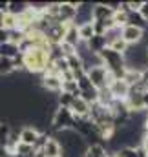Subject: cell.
Returning a JSON list of instances; mask_svg holds the SVG:
<instances>
[{"mask_svg":"<svg viewBox=\"0 0 148 157\" xmlns=\"http://www.w3.org/2000/svg\"><path fill=\"white\" fill-rule=\"evenodd\" d=\"M49 64H51L49 49L35 48V49H29L24 53V68L29 73H46Z\"/></svg>","mask_w":148,"mask_h":157,"instance_id":"cell-1","label":"cell"},{"mask_svg":"<svg viewBox=\"0 0 148 157\" xmlns=\"http://www.w3.org/2000/svg\"><path fill=\"white\" fill-rule=\"evenodd\" d=\"M101 59H103V64L106 66V70L110 71L115 78H123L124 73H126V59L123 53H117L113 51L111 48H106L103 49L101 53Z\"/></svg>","mask_w":148,"mask_h":157,"instance_id":"cell-2","label":"cell"},{"mask_svg":"<svg viewBox=\"0 0 148 157\" xmlns=\"http://www.w3.org/2000/svg\"><path fill=\"white\" fill-rule=\"evenodd\" d=\"M75 126V113L70 108H59L51 117V130L62 132V130H73Z\"/></svg>","mask_w":148,"mask_h":157,"instance_id":"cell-3","label":"cell"},{"mask_svg":"<svg viewBox=\"0 0 148 157\" xmlns=\"http://www.w3.org/2000/svg\"><path fill=\"white\" fill-rule=\"evenodd\" d=\"M121 37L128 46H137L145 39V29H139V28H134V26H124Z\"/></svg>","mask_w":148,"mask_h":157,"instance_id":"cell-4","label":"cell"},{"mask_svg":"<svg viewBox=\"0 0 148 157\" xmlns=\"http://www.w3.org/2000/svg\"><path fill=\"white\" fill-rule=\"evenodd\" d=\"M93 6L95 4H88V2H80L79 4V7H77V18H75L77 26L93 22Z\"/></svg>","mask_w":148,"mask_h":157,"instance_id":"cell-5","label":"cell"},{"mask_svg":"<svg viewBox=\"0 0 148 157\" xmlns=\"http://www.w3.org/2000/svg\"><path fill=\"white\" fill-rule=\"evenodd\" d=\"M110 90H111V93H113V97H115L117 101H126V97H128L130 91H132L130 84H128L124 78H115L110 84Z\"/></svg>","mask_w":148,"mask_h":157,"instance_id":"cell-6","label":"cell"},{"mask_svg":"<svg viewBox=\"0 0 148 157\" xmlns=\"http://www.w3.org/2000/svg\"><path fill=\"white\" fill-rule=\"evenodd\" d=\"M143 95H145V91H139V90H134V88H132L130 95H128V97H126V101H124L130 112H143V110H145Z\"/></svg>","mask_w":148,"mask_h":157,"instance_id":"cell-7","label":"cell"},{"mask_svg":"<svg viewBox=\"0 0 148 157\" xmlns=\"http://www.w3.org/2000/svg\"><path fill=\"white\" fill-rule=\"evenodd\" d=\"M115 11L111 9L106 2H99L93 6V22H104V20H110L113 18Z\"/></svg>","mask_w":148,"mask_h":157,"instance_id":"cell-8","label":"cell"},{"mask_svg":"<svg viewBox=\"0 0 148 157\" xmlns=\"http://www.w3.org/2000/svg\"><path fill=\"white\" fill-rule=\"evenodd\" d=\"M40 130H37L35 126H24L20 128V143L22 144H28V146H35L37 139L40 137Z\"/></svg>","mask_w":148,"mask_h":157,"instance_id":"cell-9","label":"cell"},{"mask_svg":"<svg viewBox=\"0 0 148 157\" xmlns=\"http://www.w3.org/2000/svg\"><path fill=\"white\" fill-rule=\"evenodd\" d=\"M44 157H62L64 154V148H62V144L57 141V137H49L48 139V144L44 146Z\"/></svg>","mask_w":148,"mask_h":157,"instance_id":"cell-10","label":"cell"},{"mask_svg":"<svg viewBox=\"0 0 148 157\" xmlns=\"http://www.w3.org/2000/svg\"><path fill=\"white\" fill-rule=\"evenodd\" d=\"M62 84L64 80L60 75H44L42 77V86L48 90V91H62Z\"/></svg>","mask_w":148,"mask_h":157,"instance_id":"cell-11","label":"cell"},{"mask_svg":"<svg viewBox=\"0 0 148 157\" xmlns=\"http://www.w3.org/2000/svg\"><path fill=\"white\" fill-rule=\"evenodd\" d=\"M90 110H92V106L80 97L75 99L73 106H72V112L75 113V117H90Z\"/></svg>","mask_w":148,"mask_h":157,"instance_id":"cell-12","label":"cell"},{"mask_svg":"<svg viewBox=\"0 0 148 157\" xmlns=\"http://www.w3.org/2000/svg\"><path fill=\"white\" fill-rule=\"evenodd\" d=\"M22 51H20V46H17V44H13V42H7V44H2L0 46V57L2 59H17L18 55H20Z\"/></svg>","mask_w":148,"mask_h":157,"instance_id":"cell-13","label":"cell"},{"mask_svg":"<svg viewBox=\"0 0 148 157\" xmlns=\"http://www.w3.org/2000/svg\"><path fill=\"white\" fill-rule=\"evenodd\" d=\"M86 44H88V48H90L92 53H101L103 49L108 48V40H106L104 35H95L93 39H90Z\"/></svg>","mask_w":148,"mask_h":157,"instance_id":"cell-14","label":"cell"},{"mask_svg":"<svg viewBox=\"0 0 148 157\" xmlns=\"http://www.w3.org/2000/svg\"><path fill=\"white\" fill-rule=\"evenodd\" d=\"M123 78L130 84V88H134V86H137L139 82L145 80V71H139V70H126V73H124Z\"/></svg>","mask_w":148,"mask_h":157,"instance_id":"cell-15","label":"cell"},{"mask_svg":"<svg viewBox=\"0 0 148 157\" xmlns=\"http://www.w3.org/2000/svg\"><path fill=\"white\" fill-rule=\"evenodd\" d=\"M128 26H134V28H139V29H146L148 22L141 17L139 11H130L128 13Z\"/></svg>","mask_w":148,"mask_h":157,"instance_id":"cell-16","label":"cell"},{"mask_svg":"<svg viewBox=\"0 0 148 157\" xmlns=\"http://www.w3.org/2000/svg\"><path fill=\"white\" fill-rule=\"evenodd\" d=\"M28 9H29V2H9L7 13L15 15V17H22Z\"/></svg>","mask_w":148,"mask_h":157,"instance_id":"cell-17","label":"cell"},{"mask_svg":"<svg viewBox=\"0 0 148 157\" xmlns=\"http://www.w3.org/2000/svg\"><path fill=\"white\" fill-rule=\"evenodd\" d=\"M115 101H117V99L113 97V93H111L110 88L99 90V104H103V106H106V108H111Z\"/></svg>","mask_w":148,"mask_h":157,"instance_id":"cell-18","label":"cell"},{"mask_svg":"<svg viewBox=\"0 0 148 157\" xmlns=\"http://www.w3.org/2000/svg\"><path fill=\"white\" fill-rule=\"evenodd\" d=\"M79 37L82 42H88L90 39L95 37V28H93V22H88V24H82L79 26Z\"/></svg>","mask_w":148,"mask_h":157,"instance_id":"cell-19","label":"cell"},{"mask_svg":"<svg viewBox=\"0 0 148 157\" xmlns=\"http://www.w3.org/2000/svg\"><path fill=\"white\" fill-rule=\"evenodd\" d=\"M110 154L106 152V148L99 143V144H90L88 146V150H86V154L82 157H108Z\"/></svg>","mask_w":148,"mask_h":157,"instance_id":"cell-20","label":"cell"},{"mask_svg":"<svg viewBox=\"0 0 148 157\" xmlns=\"http://www.w3.org/2000/svg\"><path fill=\"white\" fill-rule=\"evenodd\" d=\"M75 99H77L75 95H72V93H66V91H60V93L57 95V101H59V106H60V108H70V110H72Z\"/></svg>","mask_w":148,"mask_h":157,"instance_id":"cell-21","label":"cell"},{"mask_svg":"<svg viewBox=\"0 0 148 157\" xmlns=\"http://www.w3.org/2000/svg\"><path fill=\"white\" fill-rule=\"evenodd\" d=\"M11 132H13V126L9 122H6V121H0V144L2 146L7 144V139H9Z\"/></svg>","mask_w":148,"mask_h":157,"instance_id":"cell-22","label":"cell"},{"mask_svg":"<svg viewBox=\"0 0 148 157\" xmlns=\"http://www.w3.org/2000/svg\"><path fill=\"white\" fill-rule=\"evenodd\" d=\"M2 26H4L6 29H9V31L17 29V28H18V17H15V15H9V13H4Z\"/></svg>","mask_w":148,"mask_h":157,"instance_id":"cell-23","label":"cell"},{"mask_svg":"<svg viewBox=\"0 0 148 157\" xmlns=\"http://www.w3.org/2000/svg\"><path fill=\"white\" fill-rule=\"evenodd\" d=\"M15 70H17V68H15V62H13L11 59H0V77L11 75Z\"/></svg>","mask_w":148,"mask_h":157,"instance_id":"cell-24","label":"cell"},{"mask_svg":"<svg viewBox=\"0 0 148 157\" xmlns=\"http://www.w3.org/2000/svg\"><path fill=\"white\" fill-rule=\"evenodd\" d=\"M117 155L119 157H139L135 148H121V150L117 152Z\"/></svg>","mask_w":148,"mask_h":157,"instance_id":"cell-25","label":"cell"},{"mask_svg":"<svg viewBox=\"0 0 148 157\" xmlns=\"http://www.w3.org/2000/svg\"><path fill=\"white\" fill-rule=\"evenodd\" d=\"M9 42V29H6L4 26H0V46Z\"/></svg>","mask_w":148,"mask_h":157,"instance_id":"cell-26","label":"cell"},{"mask_svg":"<svg viewBox=\"0 0 148 157\" xmlns=\"http://www.w3.org/2000/svg\"><path fill=\"white\" fill-rule=\"evenodd\" d=\"M139 13H141V17H143V18L148 22V0H145V2H143V7L139 9Z\"/></svg>","mask_w":148,"mask_h":157,"instance_id":"cell-27","label":"cell"},{"mask_svg":"<svg viewBox=\"0 0 148 157\" xmlns=\"http://www.w3.org/2000/svg\"><path fill=\"white\" fill-rule=\"evenodd\" d=\"M0 157H13V154L9 152L7 146H2V144H0Z\"/></svg>","mask_w":148,"mask_h":157,"instance_id":"cell-28","label":"cell"},{"mask_svg":"<svg viewBox=\"0 0 148 157\" xmlns=\"http://www.w3.org/2000/svg\"><path fill=\"white\" fill-rule=\"evenodd\" d=\"M143 102H145V110H148V91H145L143 95Z\"/></svg>","mask_w":148,"mask_h":157,"instance_id":"cell-29","label":"cell"},{"mask_svg":"<svg viewBox=\"0 0 148 157\" xmlns=\"http://www.w3.org/2000/svg\"><path fill=\"white\" fill-rule=\"evenodd\" d=\"M145 80H148V66H146V70H145Z\"/></svg>","mask_w":148,"mask_h":157,"instance_id":"cell-30","label":"cell"},{"mask_svg":"<svg viewBox=\"0 0 148 157\" xmlns=\"http://www.w3.org/2000/svg\"><path fill=\"white\" fill-rule=\"evenodd\" d=\"M145 132L148 133V119H146V122H145Z\"/></svg>","mask_w":148,"mask_h":157,"instance_id":"cell-31","label":"cell"},{"mask_svg":"<svg viewBox=\"0 0 148 157\" xmlns=\"http://www.w3.org/2000/svg\"><path fill=\"white\" fill-rule=\"evenodd\" d=\"M145 91H148V80H145Z\"/></svg>","mask_w":148,"mask_h":157,"instance_id":"cell-32","label":"cell"},{"mask_svg":"<svg viewBox=\"0 0 148 157\" xmlns=\"http://www.w3.org/2000/svg\"><path fill=\"white\" fill-rule=\"evenodd\" d=\"M108 157H119V155H117V154H110Z\"/></svg>","mask_w":148,"mask_h":157,"instance_id":"cell-33","label":"cell"}]
</instances>
